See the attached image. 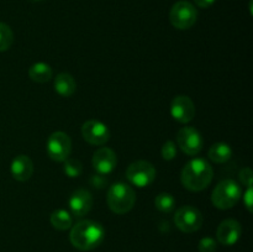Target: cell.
Returning a JSON list of instances; mask_svg holds the SVG:
<instances>
[{"label": "cell", "instance_id": "obj_27", "mask_svg": "<svg viewBox=\"0 0 253 252\" xmlns=\"http://www.w3.org/2000/svg\"><path fill=\"white\" fill-rule=\"evenodd\" d=\"M90 183L93 184V187L101 188L106 183V179H104L103 174H96V175H93V177L90 178Z\"/></svg>", "mask_w": 253, "mask_h": 252}, {"label": "cell", "instance_id": "obj_8", "mask_svg": "<svg viewBox=\"0 0 253 252\" xmlns=\"http://www.w3.org/2000/svg\"><path fill=\"white\" fill-rule=\"evenodd\" d=\"M47 155L56 162H64L72 151V141L66 132L56 131L51 133L46 145Z\"/></svg>", "mask_w": 253, "mask_h": 252}, {"label": "cell", "instance_id": "obj_19", "mask_svg": "<svg viewBox=\"0 0 253 252\" xmlns=\"http://www.w3.org/2000/svg\"><path fill=\"white\" fill-rule=\"evenodd\" d=\"M49 221H51V225L54 229L59 230V231H64V230H68L72 227L73 217H72V215L67 210L58 209L52 212Z\"/></svg>", "mask_w": 253, "mask_h": 252}, {"label": "cell", "instance_id": "obj_23", "mask_svg": "<svg viewBox=\"0 0 253 252\" xmlns=\"http://www.w3.org/2000/svg\"><path fill=\"white\" fill-rule=\"evenodd\" d=\"M161 155H162L163 160L166 161L174 160L175 156H177V146H175V143L173 141L165 142V145L162 146V150H161Z\"/></svg>", "mask_w": 253, "mask_h": 252}, {"label": "cell", "instance_id": "obj_14", "mask_svg": "<svg viewBox=\"0 0 253 252\" xmlns=\"http://www.w3.org/2000/svg\"><path fill=\"white\" fill-rule=\"evenodd\" d=\"M241 234V224L235 219H226L217 227L216 237L220 244L225 245V246H232L239 241Z\"/></svg>", "mask_w": 253, "mask_h": 252}, {"label": "cell", "instance_id": "obj_4", "mask_svg": "<svg viewBox=\"0 0 253 252\" xmlns=\"http://www.w3.org/2000/svg\"><path fill=\"white\" fill-rule=\"evenodd\" d=\"M241 185L234 179H225L214 188L211 194V203L215 208L227 210L234 208L241 199Z\"/></svg>", "mask_w": 253, "mask_h": 252}, {"label": "cell", "instance_id": "obj_20", "mask_svg": "<svg viewBox=\"0 0 253 252\" xmlns=\"http://www.w3.org/2000/svg\"><path fill=\"white\" fill-rule=\"evenodd\" d=\"M155 205L161 212H172L175 207V199L169 193H160L155 199Z\"/></svg>", "mask_w": 253, "mask_h": 252}, {"label": "cell", "instance_id": "obj_10", "mask_svg": "<svg viewBox=\"0 0 253 252\" xmlns=\"http://www.w3.org/2000/svg\"><path fill=\"white\" fill-rule=\"evenodd\" d=\"M82 135L88 143L93 146H103L110 138V130L99 120H88L82 126Z\"/></svg>", "mask_w": 253, "mask_h": 252}, {"label": "cell", "instance_id": "obj_26", "mask_svg": "<svg viewBox=\"0 0 253 252\" xmlns=\"http://www.w3.org/2000/svg\"><path fill=\"white\" fill-rule=\"evenodd\" d=\"M244 203H245V205H246L247 210H249L250 212H252L253 211V208H252L253 190H252V187H247L246 192H245V194H244Z\"/></svg>", "mask_w": 253, "mask_h": 252}, {"label": "cell", "instance_id": "obj_17", "mask_svg": "<svg viewBox=\"0 0 253 252\" xmlns=\"http://www.w3.org/2000/svg\"><path fill=\"white\" fill-rule=\"evenodd\" d=\"M52 76H53V71H52L51 66L44 62H36L29 69L30 79L40 84L51 81Z\"/></svg>", "mask_w": 253, "mask_h": 252}, {"label": "cell", "instance_id": "obj_24", "mask_svg": "<svg viewBox=\"0 0 253 252\" xmlns=\"http://www.w3.org/2000/svg\"><path fill=\"white\" fill-rule=\"evenodd\" d=\"M199 252H215L217 250V244L212 237H203L198 245Z\"/></svg>", "mask_w": 253, "mask_h": 252}, {"label": "cell", "instance_id": "obj_1", "mask_svg": "<svg viewBox=\"0 0 253 252\" xmlns=\"http://www.w3.org/2000/svg\"><path fill=\"white\" fill-rule=\"evenodd\" d=\"M105 237L103 225L94 220H81L72 225L69 240L76 249L81 251H91L100 246Z\"/></svg>", "mask_w": 253, "mask_h": 252}, {"label": "cell", "instance_id": "obj_13", "mask_svg": "<svg viewBox=\"0 0 253 252\" xmlns=\"http://www.w3.org/2000/svg\"><path fill=\"white\" fill-rule=\"evenodd\" d=\"M69 209L76 217H83L93 207V197L86 189H77L69 198Z\"/></svg>", "mask_w": 253, "mask_h": 252}, {"label": "cell", "instance_id": "obj_22", "mask_svg": "<svg viewBox=\"0 0 253 252\" xmlns=\"http://www.w3.org/2000/svg\"><path fill=\"white\" fill-rule=\"evenodd\" d=\"M63 172L66 173V175H68L69 178H77L82 174V172H83V166H82L81 161L76 160V158L68 157L64 161Z\"/></svg>", "mask_w": 253, "mask_h": 252}, {"label": "cell", "instance_id": "obj_21", "mask_svg": "<svg viewBox=\"0 0 253 252\" xmlns=\"http://www.w3.org/2000/svg\"><path fill=\"white\" fill-rule=\"evenodd\" d=\"M14 42V32L9 25L0 22V52L7 51Z\"/></svg>", "mask_w": 253, "mask_h": 252}, {"label": "cell", "instance_id": "obj_7", "mask_svg": "<svg viewBox=\"0 0 253 252\" xmlns=\"http://www.w3.org/2000/svg\"><path fill=\"white\" fill-rule=\"evenodd\" d=\"M204 222L203 214L194 207L185 205L179 208L174 214V224L180 231L192 234L198 231Z\"/></svg>", "mask_w": 253, "mask_h": 252}, {"label": "cell", "instance_id": "obj_3", "mask_svg": "<svg viewBox=\"0 0 253 252\" xmlns=\"http://www.w3.org/2000/svg\"><path fill=\"white\" fill-rule=\"evenodd\" d=\"M106 202L109 208L115 214H126L136 203V193L130 185L125 183H115L108 190Z\"/></svg>", "mask_w": 253, "mask_h": 252}, {"label": "cell", "instance_id": "obj_9", "mask_svg": "<svg viewBox=\"0 0 253 252\" xmlns=\"http://www.w3.org/2000/svg\"><path fill=\"white\" fill-rule=\"evenodd\" d=\"M177 143L188 156H195L202 151L204 141L199 131L190 126H184L177 133Z\"/></svg>", "mask_w": 253, "mask_h": 252}, {"label": "cell", "instance_id": "obj_29", "mask_svg": "<svg viewBox=\"0 0 253 252\" xmlns=\"http://www.w3.org/2000/svg\"><path fill=\"white\" fill-rule=\"evenodd\" d=\"M34 1H43V0H34Z\"/></svg>", "mask_w": 253, "mask_h": 252}, {"label": "cell", "instance_id": "obj_12", "mask_svg": "<svg viewBox=\"0 0 253 252\" xmlns=\"http://www.w3.org/2000/svg\"><path fill=\"white\" fill-rule=\"evenodd\" d=\"M91 163L98 174L106 175L110 174L115 169L116 165H118V157L111 148L100 147L94 152Z\"/></svg>", "mask_w": 253, "mask_h": 252}, {"label": "cell", "instance_id": "obj_2", "mask_svg": "<svg viewBox=\"0 0 253 252\" xmlns=\"http://www.w3.org/2000/svg\"><path fill=\"white\" fill-rule=\"evenodd\" d=\"M212 175H214L212 167L207 160L194 158L188 162L182 169L180 182L188 190L200 192L208 188V185L211 183Z\"/></svg>", "mask_w": 253, "mask_h": 252}, {"label": "cell", "instance_id": "obj_11", "mask_svg": "<svg viewBox=\"0 0 253 252\" xmlns=\"http://www.w3.org/2000/svg\"><path fill=\"white\" fill-rule=\"evenodd\" d=\"M170 115L180 124H188L195 116V105L187 95H178L170 103Z\"/></svg>", "mask_w": 253, "mask_h": 252}, {"label": "cell", "instance_id": "obj_15", "mask_svg": "<svg viewBox=\"0 0 253 252\" xmlns=\"http://www.w3.org/2000/svg\"><path fill=\"white\" fill-rule=\"evenodd\" d=\"M10 172L14 179L19 182H26L34 173V163L31 158L25 155H19L12 160L10 166Z\"/></svg>", "mask_w": 253, "mask_h": 252}, {"label": "cell", "instance_id": "obj_5", "mask_svg": "<svg viewBox=\"0 0 253 252\" xmlns=\"http://www.w3.org/2000/svg\"><path fill=\"white\" fill-rule=\"evenodd\" d=\"M198 11L192 2L180 0L175 2L169 12L170 24L178 30H188L197 22Z\"/></svg>", "mask_w": 253, "mask_h": 252}, {"label": "cell", "instance_id": "obj_16", "mask_svg": "<svg viewBox=\"0 0 253 252\" xmlns=\"http://www.w3.org/2000/svg\"><path fill=\"white\" fill-rule=\"evenodd\" d=\"M54 90L57 94H59L63 98H69L73 95L77 90V83L76 79L71 76L69 73H59L57 74L56 79H54Z\"/></svg>", "mask_w": 253, "mask_h": 252}, {"label": "cell", "instance_id": "obj_28", "mask_svg": "<svg viewBox=\"0 0 253 252\" xmlns=\"http://www.w3.org/2000/svg\"><path fill=\"white\" fill-rule=\"evenodd\" d=\"M216 0H194L195 4L199 7H203V9H207V7L211 6Z\"/></svg>", "mask_w": 253, "mask_h": 252}, {"label": "cell", "instance_id": "obj_6", "mask_svg": "<svg viewBox=\"0 0 253 252\" xmlns=\"http://www.w3.org/2000/svg\"><path fill=\"white\" fill-rule=\"evenodd\" d=\"M126 178L136 187H148L156 179V168L147 161H136L126 169Z\"/></svg>", "mask_w": 253, "mask_h": 252}, {"label": "cell", "instance_id": "obj_18", "mask_svg": "<svg viewBox=\"0 0 253 252\" xmlns=\"http://www.w3.org/2000/svg\"><path fill=\"white\" fill-rule=\"evenodd\" d=\"M232 148L225 142H217L209 150V158L215 163H225L231 160Z\"/></svg>", "mask_w": 253, "mask_h": 252}, {"label": "cell", "instance_id": "obj_25", "mask_svg": "<svg viewBox=\"0 0 253 252\" xmlns=\"http://www.w3.org/2000/svg\"><path fill=\"white\" fill-rule=\"evenodd\" d=\"M239 178H240V182H241V184H244L245 187H252V180H253V173H252V169L251 168L246 167L244 168V169H241V172H240L239 174Z\"/></svg>", "mask_w": 253, "mask_h": 252}]
</instances>
